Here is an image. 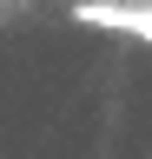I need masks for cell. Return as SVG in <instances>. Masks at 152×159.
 I'll list each match as a JSON object with an SVG mask.
<instances>
[{"mask_svg":"<svg viewBox=\"0 0 152 159\" xmlns=\"http://www.w3.org/2000/svg\"><path fill=\"white\" fill-rule=\"evenodd\" d=\"M73 20H86V27H112V33H139V40H152V7H126V0H80L73 7Z\"/></svg>","mask_w":152,"mask_h":159,"instance_id":"1","label":"cell"}]
</instances>
